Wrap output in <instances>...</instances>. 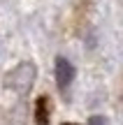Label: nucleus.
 Instances as JSON below:
<instances>
[{
  "label": "nucleus",
  "instance_id": "1",
  "mask_svg": "<svg viewBox=\"0 0 123 125\" xmlns=\"http://www.w3.org/2000/svg\"><path fill=\"white\" fill-rule=\"evenodd\" d=\"M33 81H35V65L33 62H21L19 67H14L7 74L5 83L9 88L19 90V93H23V90H28V86H33Z\"/></svg>",
  "mask_w": 123,
  "mask_h": 125
},
{
  "label": "nucleus",
  "instance_id": "4",
  "mask_svg": "<svg viewBox=\"0 0 123 125\" xmlns=\"http://www.w3.org/2000/svg\"><path fill=\"white\" fill-rule=\"evenodd\" d=\"M88 125H105V118H100V116H93L91 121H88Z\"/></svg>",
  "mask_w": 123,
  "mask_h": 125
},
{
  "label": "nucleus",
  "instance_id": "5",
  "mask_svg": "<svg viewBox=\"0 0 123 125\" xmlns=\"http://www.w3.org/2000/svg\"><path fill=\"white\" fill-rule=\"evenodd\" d=\"M65 125H74V123H65Z\"/></svg>",
  "mask_w": 123,
  "mask_h": 125
},
{
  "label": "nucleus",
  "instance_id": "3",
  "mask_svg": "<svg viewBox=\"0 0 123 125\" xmlns=\"http://www.w3.org/2000/svg\"><path fill=\"white\" fill-rule=\"evenodd\" d=\"M35 125H49V100L40 97L35 104Z\"/></svg>",
  "mask_w": 123,
  "mask_h": 125
},
{
  "label": "nucleus",
  "instance_id": "2",
  "mask_svg": "<svg viewBox=\"0 0 123 125\" xmlns=\"http://www.w3.org/2000/svg\"><path fill=\"white\" fill-rule=\"evenodd\" d=\"M74 79V67L67 58H56V81L58 88H67Z\"/></svg>",
  "mask_w": 123,
  "mask_h": 125
}]
</instances>
